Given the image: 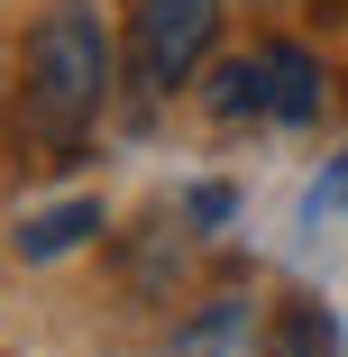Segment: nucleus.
Returning a JSON list of instances; mask_svg holds the SVG:
<instances>
[{"mask_svg":"<svg viewBox=\"0 0 348 357\" xmlns=\"http://www.w3.org/2000/svg\"><path fill=\"white\" fill-rule=\"evenodd\" d=\"M110 101V28L92 0H55L19 55V119L37 147H74Z\"/></svg>","mask_w":348,"mask_h":357,"instance_id":"obj_1","label":"nucleus"},{"mask_svg":"<svg viewBox=\"0 0 348 357\" xmlns=\"http://www.w3.org/2000/svg\"><path fill=\"white\" fill-rule=\"evenodd\" d=\"M220 119H266V128H312L321 119V55L294 37H266L257 55H229L211 74Z\"/></svg>","mask_w":348,"mask_h":357,"instance_id":"obj_2","label":"nucleus"},{"mask_svg":"<svg viewBox=\"0 0 348 357\" xmlns=\"http://www.w3.org/2000/svg\"><path fill=\"white\" fill-rule=\"evenodd\" d=\"M220 37V0H137V28H128V64H137V92H183L202 74V55Z\"/></svg>","mask_w":348,"mask_h":357,"instance_id":"obj_3","label":"nucleus"},{"mask_svg":"<svg viewBox=\"0 0 348 357\" xmlns=\"http://www.w3.org/2000/svg\"><path fill=\"white\" fill-rule=\"evenodd\" d=\"M156 357H257V303L248 294H211Z\"/></svg>","mask_w":348,"mask_h":357,"instance_id":"obj_4","label":"nucleus"},{"mask_svg":"<svg viewBox=\"0 0 348 357\" xmlns=\"http://www.w3.org/2000/svg\"><path fill=\"white\" fill-rule=\"evenodd\" d=\"M92 229H101V202H55V211H28L19 257H28V266H46V257H64V248H83Z\"/></svg>","mask_w":348,"mask_h":357,"instance_id":"obj_5","label":"nucleus"},{"mask_svg":"<svg viewBox=\"0 0 348 357\" xmlns=\"http://www.w3.org/2000/svg\"><path fill=\"white\" fill-rule=\"evenodd\" d=\"M275 357H348V330H339V312H321V303H294L285 321H275Z\"/></svg>","mask_w":348,"mask_h":357,"instance_id":"obj_6","label":"nucleus"},{"mask_svg":"<svg viewBox=\"0 0 348 357\" xmlns=\"http://www.w3.org/2000/svg\"><path fill=\"white\" fill-rule=\"evenodd\" d=\"M330 211H348V156H339V165L312 183V220H330Z\"/></svg>","mask_w":348,"mask_h":357,"instance_id":"obj_7","label":"nucleus"}]
</instances>
